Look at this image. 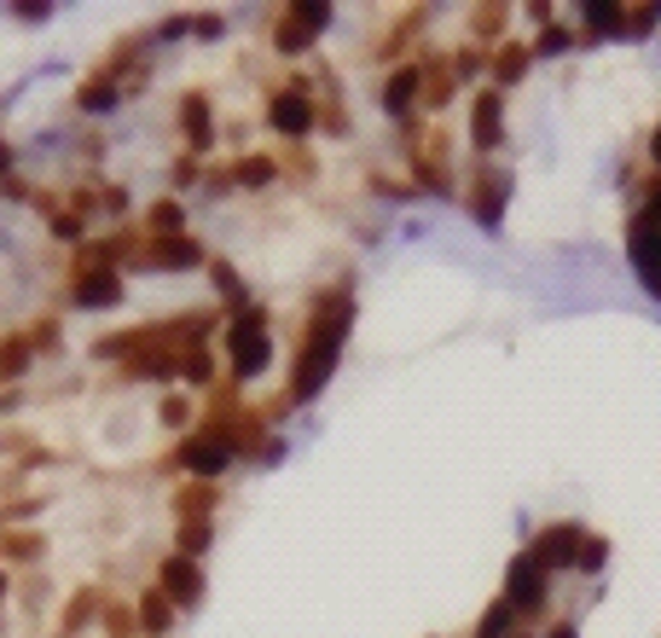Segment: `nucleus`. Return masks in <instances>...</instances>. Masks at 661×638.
<instances>
[{
    "mask_svg": "<svg viewBox=\"0 0 661 638\" xmlns=\"http://www.w3.org/2000/svg\"><path fill=\"white\" fill-rule=\"evenodd\" d=\"M348 320H355V302H348V291H325V296L314 302V320H307V332H302V355H296V372H291V406L314 401L320 389H325V378L337 372Z\"/></svg>",
    "mask_w": 661,
    "mask_h": 638,
    "instance_id": "1",
    "label": "nucleus"
},
{
    "mask_svg": "<svg viewBox=\"0 0 661 638\" xmlns=\"http://www.w3.org/2000/svg\"><path fill=\"white\" fill-rule=\"evenodd\" d=\"M226 360H233L238 383H250V378L267 372V360H273V337H267V314H261V307L233 314V325H226Z\"/></svg>",
    "mask_w": 661,
    "mask_h": 638,
    "instance_id": "2",
    "label": "nucleus"
},
{
    "mask_svg": "<svg viewBox=\"0 0 661 638\" xmlns=\"http://www.w3.org/2000/svg\"><path fill=\"white\" fill-rule=\"evenodd\" d=\"M233 459H238V447L226 441L221 429H186V441H180V464L192 470L198 482H215Z\"/></svg>",
    "mask_w": 661,
    "mask_h": 638,
    "instance_id": "3",
    "label": "nucleus"
},
{
    "mask_svg": "<svg viewBox=\"0 0 661 638\" xmlns=\"http://www.w3.org/2000/svg\"><path fill=\"white\" fill-rule=\"evenodd\" d=\"M581 546H586V528H581V523H551L540 540L528 546V558L540 563L546 574H557V569H574V563H581Z\"/></svg>",
    "mask_w": 661,
    "mask_h": 638,
    "instance_id": "4",
    "label": "nucleus"
},
{
    "mask_svg": "<svg viewBox=\"0 0 661 638\" xmlns=\"http://www.w3.org/2000/svg\"><path fill=\"white\" fill-rule=\"evenodd\" d=\"M500 598H505L516 615H528V609H540V604H546V569L534 563L528 551L505 569V592H500Z\"/></svg>",
    "mask_w": 661,
    "mask_h": 638,
    "instance_id": "5",
    "label": "nucleus"
},
{
    "mask_svg": "<svg viewBox=\"0 0 661 638\" xmlns=\"http://www.w3.org/2000/svg\"><path fill=\"white\" fill-rule=\"evenodd\" d=\"M163 598H169L175 609H192L198 598H203V569H198V558H180V551H169V558H163Z\"/></svg>",
    "mask_w": 661,
    "mask_h": 638,
    "instance_id": "6",
    "label": "nucleus"
},
{
    "mask_svg": "<svg viewBox=\"0 0 661 638\" xmlns=\"http://www.w3.org/2000/svg\"><path fill=\"white\" fill-rule=\"evenodd\" d=\"M198 261H203V244L186 238V233L146 238V244H139V256H134V267H163V273H180V267H198Z\"/></svg>",
    "mask_w": 661,
    "mask_h": 638,
    "instance_id": "7",
    "label": "nucleus"
},
{
    "mask_svg": "<svg viewBox=\"0 0 661 638\" xmlns=\"http://www.w3.org/2000/svg\"><path fill=\"white\" fill-rule=\"evenodd\" d=\"M505 198H511V175L505 169H477V175H470V210H477L482 226H500Z\"/></svg>",
    "mask_w": 661,
    "mask_h": 638,
    "instance_id": "8",
    "label": "nucleus"
},
{
    "mask_svg": "<svg viewBox=\"0 0 661 638\" xmlns=\"http://www.w3.org/2000/svg\"><path fill=\"white\" fill-rule=\"evenodd\" d=\"M418 99H424V58H412V65H401L383 81V111L406 122L412 111H418Z\"/></svg>",
    "mask_w": 661,
    "mask_h": 638,
    "instance_id": "9",
    "label": "nucleus"
},
{
    "mask_svg": "<svg viewBox=\"0 0 661 638\" xmlns=\"http://www.w3.org/2000/svg\"><path fill=\"white\" fill-rule=\"evenodd\" d=\"M627 244H632V261H638V273H645V284H650V291H661V226L645 221V215H632Z\"/></svg>",
    "mask_w": 661,
    "mask_h": 638,
    "instance_id": "10",
    "label": "nucleus"
},
{
    "mask_svg": "<svg viewBox=\"0 0 661 638\" xmlns=\"http://www.w3.org/2000/svg\"><path fill=\"white\" fill-rule=\"evenodd\" d=\"M505 99H500V88H488V93H477V105H470V139H477V152H493L505 139Z\"/></svg>",
    "mask_w": 661,
    "mask_h": 638,
    "instance_id": "11",
    "label": "nucleus"
},
{
    "mask_svg": "<svg viewBox=\"0 0 661 638\" xmlns=\"http://www.w3.org/2000/svg\"><path fill=\"white\" fill-rule=\"evenodd\" d=\"M314 111H320V105H314L307 93H273V105H267V122H273L279 134H307V128L320 122Z\"/></svg>",
    "mask_w": 661,
    "mask_h": 638,
    "instance_id": "12",
    "label": "nucleus"
},
{
    "mask_svg": "<svg viewBox=\"0 0 661 638\" xmlns=\"http://www.w3.org/2000/svg\"><path fill=\"white\" fill-rule=\"evenodd\" d=\"M70 291L81 307H111V302H122V279H116V267H81Z\"/></svg>",
    "mask_w": 661,
    "mask_h": 638,
    "instance_id": "13",
    "label": "nucleus"
},
{
    "mask_svg": "<svg viewBox=\"0 0 661 638\" xmlns=\"http://www.w3.org/2000/svg\"><path fill=\"white\" fill-rule=\"evenodd\" d=\"M180 134L192 139V157L215 146V122H210V99H203V93H186L180 99Z\"/></svg>",
    "mask_w": 661,
    "mask_h": 638,
    "instance_id": "14",
    "label": "nucleus"
},
{
    "mask_svg": "<svg viewBox=\"0 0 661 638\" xmlns=\"http://www.w3.org/2000/svg\"><path fill=\"white\" fill-rule=\"evenodd\" d=\"M99 609H105V598H99V586H76V592H70V604H65V615H58V633H65V638L88 633Z\"/></svg>",
    "mask_w": 661,
    "mask_h": 638,
    "instance_id": "15",
    "label": "nucleus"
},
{
    "mask_svg": "<svg viewBox=\"0 0 661 638\" xmlns=\"http://www.w3.org/2000/svg\"><path fill=\"white\" fill-rule=\"evenodd\" d=\"M134 627L146 633V638H163L175 627V604L163 598V586H152V592H139V609H134Z\"/></svg>",
    "mask_w": 661,
    "mask_h": 638,
    "instance_id": "16",
    "label": "nucleus"
},
{
    "mask_svg": "<svg viewBox=\"0 0 661 638\" xmlns=\"http://www.w3.org/2000/svg\"><path fill=\"white\" fill-rule=\"evenodd\" d=\"M116 99H122V81H116V76H105V70H93L88 81H81V93H76V111L99 116V111H111Z\"/></svg>",
    "mask_w": 661,
    "mask_h": 638,
    "instance_id": "17",
    "label": "nucleus"
},
{
    "mask_svg": "<svg viewBox=\"0 0 661 638\" xmlns=\"http://www.w3.org/2000/svg\"><path fill=\"white\" fill-rule=\"evenodd\" d=\"M41 551H47V540L30 528H0V563H35Z\"/></svg>",
    "mask_w": 661,
    "mask_h": 638,
    "instance_id": "18",
    "label": "nucleus"
},
{
    "mask_svg": "<svg viewBox=\"0 0 661 638\" xmlns=\"http://www.w3.org/2000/svg\"><path fill=\"white\" fill-rule=\"evenodd\" d=\"M534 65V47H523V41H505L500 53H493V76H500V88H511V81H523Z\"/></svg>",
    "mask_w": 661,
    "mask_h": 638,
    "instance_id": "19",
    "label": "nucleus"
},
{
    "mask_svg": "<svg viewBox=\"0 0 661 638\" xmlns=\"http://www.w3.org/2000/svg\"><path fill=\"white\" fill-rule=\"evenodd\" d=\"M452 81H459V76H452L441 58H429V65H424V111H441V105H447V99H452Z\"/></svg>",
    "mask_w": 661,
    "mask_h": 638,
    "instance_id": "20",
    "label": "nucleus"
},
{
    "mask_svg": "<svg viewBox=\"0 0 661 638\" xmlns=\"http://www.w3.org/2000/svg\"><path fill=\"white\" fill-rule=\"evenodd\" d=\"M175 378H186V383H210V378H215L210 348H203V343H180V366H175Z\"/></svg>",
    "mask_w": 661,
    "mask_h": 638,
    "instance_id": "21",
    "label": "nucleus"
},
{
    "mask_svg": "<svg viewBox=\"0 0 661 638\" xmlns=\"http://www.w3.org/2000/svg\"><path fill=\"white\" fill-rule=\"evenodd\" d=\"M180 226H186V210H180L175 198H163V203H152V210H146V238H175Z\"/></svg>",
    "mask_w": 661,
    "mask_h": 638,
    "instance_id": "22",
    "label": "nucleus"
},
{
    "mask_svg": "<svg viewBox=\"0 0 661 638\" xmlns=\"http://www.w3.org/2000/svg\"><path fill=\"white\" fill-rule=\"evenodd\" d=\"M226 175H233L238 187H267V180L279 175V163H273V157H261V152H250L244 163H233V169H226Z\"/></svg>",
    "mask_w": 661,
    "mask_h": 638,
    "instance_id": "23",
    "label": "nucleus"
},
{
    "mask_svg": "<svg viewBox=\"0 0 661 638\" xmlns=\"http://www.w3.org/2000/svg\"><path fill=\"white\" fill-rule=\"evenodd\" d=\"M511 622H516V609H511L505 598H493V604L482 609V622H477V633H470V638H511Z\"/></svg>",
    "mask_w": 661,
    "mask_h": 638,
    "instance_id": "24",
    "label": "nucleus"
},
{
    "mask_svg": "<svg viewBox=\"0 0 661 638\" xmlns=\"http://www.w3.org/2000/svg\"><path fill=\"white\" fill-rule=\"evenodd\" d=\"M210 505H215V482H198V488H180L175 493V511H180L186 523H192V517L203 523V511H210Z\"/></svg>",
    "mask_w": 661,
    "mask_h": 638,
    "instance_id": "25",
    "label": "nucleus"
},
{
    "mask_svg": "<svg viewBox=\"0 0 661 638\" xmlns=\"http://www.w3.org/2000/svg\"><path fill=\"white\" fill-rule=\"evenodd\" d=\"M307 41H314V30H307L302 18H291V12H284L279 24H273V47H279V53H302Z\"/></svg>",
    "mask_w": 661,
    "mask_h": 638,
    "instance_id": "26",
    "label": "nucleus"
},
{
    "mask_svg": "<svg viewBox=\"0 0 661 638\" xmlns=\"http://www.w3.org/2000/svg\"><path fill=\"white\" fill-rule=\"evenodd\" d=\"M175 551L180 558H203V551H210V523H180V534H175Z\"/></svg>",
    "mask_w": 661,
    "mask_h": 638,
    "instance_id": "27",
    "label": "nucleus"
},
{
    "mask_svg": "<svg viewBox=\"0 0 661 638\" xmlns=\"http://www.w3.org/2000/svg\"><path fill=\"white\" fill-rule=\"evenodd\" d=\"M24 366H30V343L24 337H7V343H0V378H18Z\"/></svg>",
    "mask_w": 661,
    "mask_h": 638,
    "instance_id": "28",
    "label": "nucleus"
},
{
    "mask_svg": "<svg viewBox=\"0 0 661 638\" xmlns=\"http://www.w3.org/2000/svg\"><path fill=\"white\" fill-rule=\"evenodd\" d=\"M505 18H511V7H477V12H470V30L493 41V35L505 30Z\"/></svg>",
    "mask_w": 661,
    "mask_h": 638,
    "instance_id": "29",
    "label": "nucleus"
},
{
    "mask_svg": "<svg viewBox=\"0 0 661 638\" xmlns=\"http://www.w3.org/2000/svg\"><path fill=\"white\" fill-rule=\"evenodd\" d=\"M157 418L169 424V429H186V424H192V401H186V395H163Z\"/></svg>",
    "mask_w": 661,
    "mask_h": 638,
    "instance_id": "30",
    "label": "nucleus"
},
{
    "mask_svg": "<svg viewBox=\"0 0 661 638\" xmlns=\"http://www.w3.org/2000/svg\"><path fill=\"white\" fill-rule=\"evenodd\" d=\"M284 12H291V18H302V24L314 30V35L330 24V7H320V0H302V7H284Z\"/></svg>",
    "mask_w": 661,
    "mask_h": 638,
    "instance_id": "31",
    "label": "nucleus"
},
{
    "mask_svg": "<svg viewBox=\"0 0 661 638\" xmlns=\"http://www.w3.org/2000/svg\"><path fill=\"white\" fill-rule=\"evenodd\" d=\"M215 284H221V296H226V302H238V307H244V279H238L226 261H215Z\"/></svg>",
    "mask_w": 661,
    "mask_h": 638,
    "instance_id": "32",
    "label": "nucleus"
},
{
    "mask_svg": "<svg viewBox=\"0 0 661 638\" xmlns=\"http://www.w3.org/2000/svg\"><path fill=\"white\" fill-rule=\"evenodd\" d=\"M604 563H609V546H604V540H586V546H581V563H574V569H581V574H597Z\"/></svg>",
    "mask_w": 661,
    "mask_h": 638,
    "instance_id": "33",
    "label": "nucleus"
},
{
    "mask_svg": "<svg viewBox=\"0 0 661 638\" xmlns=\"http://www.w3.org/2000/svg\"><path fill=\"white\" fill-rule=\"evenodd\" d=\"M24 343H30V355H35V348H53L58 343V320H35Z\"/></svg>",
    "mask_w": 661,
    "mask_h": 638,
    "instance_id": "34",
    "label": "nucleus"
},
{
    "mask_svg": "<svg viewBox=\"0 0 661 638\" xmlns=\"http://www.w3.org/2000/svg\"><path fill=\"white\" fill-rule=\"evenodd\" d=\"M569 41H574V35H569L563 24H546V35H540V41H534V53H563V47H569Z\"/></svg>",
    "mask_w": 661,
    "mask_h": 638,
    "instance_id": "35",
    "label": "nucleus"
},
{
    "mask_svg": "<svg viewBox=\"0 0 661 638\" xmlns=\"http://www.w3.org/2000/svg\"><path fill=\"white\" fill-rule=\"evenodd\" d=\"M53 233L58 238H81V210H53Z\"/></svg>",
    "mask_w": 661,
    "mask_h": 638,
    "instance_id": "36",
    "label": "nucleus"
},
{
    "mask_svg": "<svg viewBox=\"0 0 661 638\" xmlns=\"http://www.w3.org/2000/svg\"><path fill=\"white\" fill-rule=\"evenodd\" d=\"M105 633L111 638H128L134 633V609H105Z\"/></svg>",
    "mask_w": 661,
    "mask_h": 638,
    "instance_id": "37",
    "label": "nucleus"
},
{
    "mask_svg": "<svg viewBox=\"0 0 661 638\" xmlns=\"http://www.w3.org/2000/svg\"><path fill=\"white\" fill-rule=\"evenodd\" d=\"M452 76H464V81H470V76H482V53H477V47H464L459 58H452Z\"/></svg>",
    "mask_w": 661,
    "mask_h": 638,
    "instance_id": "38",
    "label": "nucleus"
},
{
    "mask_svg": "<svg viewBox=\"0 0 661 638\" xmlns=\"http://www.w3.org/2000/svg\"><path fill=\"white\" fill-rule=\"evenodd\" d=\"M198 175H203V163H198L192 152H186V157L175 163V187H186V180H198Z\"/></svg>",
    "mask_w": 661,
    "mask_h": 638,
    "instance_id": "39",
    "label": "nucleus"
},
{
    "mask_svg": "<svg viewBox=\"0 0 661 638\" xmlns=\"http://www.w3.org/2000/svg\"><path fill=\"white\" fill-rule=\"evenodd\" d=\"M546 638H581V633H574V622H557V627H551Z\"/></svg>",
    "mask_w": 661,
    "mask_h": 638,
    "instance_id": "40",
    "label": "nucleus"
},
{
    "mask_svg": "<svg viewBox=\"0 0 661 638\" xmlns=\"http://www.w3.org/2000/svg\"><path fill=\"white\" fill-rule=\"evenodd\" d=\"M650 163H656V169H661V128H656V139H650Z\"/></svg>",
    "mask_w": 661,
    "mask_h": 638,
    "instance_id": "41",
    "label": "nucleus"
},
{
    "mask_svg": "<svg viewBox=\"0 0 661 638\" xmlns=\"http://www.w3.org/2000/svg\"><path fill=\"white\" fill-rule=\"evenodd\" d=\"M7 592H12V574H7V569H0V598H7Z\"/></svg>",
    "mask_w": 661,
    "mask_h": 638,
    "instance_id": "42",
    "label": "nucleus"
}]
</instances>
